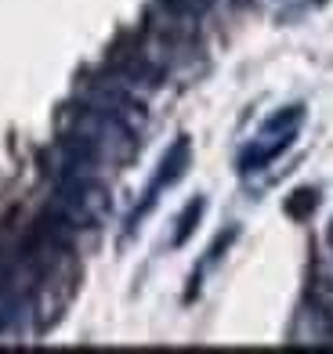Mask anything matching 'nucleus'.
Here are the masks:
<instances>
[{
  "mask_svg": "<svg viewBox=\"0 0 333 354\" xmlns=\"http://www.w3.org/2000/svg\"><path fill=\"white\" fill-rule=\"evenodd\" d=\"M109 188L98 170L84 167H55V192H51V214L66 224L69 232L98 228L109 217Z\"/></svg>",
  "mask_w": 333,
  "mask_h": 354,
  "instance_id": "2",
  "label": "nucleus"
},
{
  "mask_svg": "<svg viewBox=\"0 0 333 354\" xmlns=\"http://www.w3.org/2000/svg\"><path fill=\"white\" fill-rule=\"evenodd\" d=\"M330 336H333V311L319 300H308L297 315L294 344H330Z\"/></svg>",
  "mask_w": 333,
  "mask_h": 354,
  "instance_id": "5",
  "label": "nucleus"
},
{
  "mask_svg": "<svg viewBox=\"0 0 333 354\" xmlns=\"http://www.w3.org/2000/svg\"><path fill=\"white\" fill-rule=\"evenodd\" d=\"M330 246H333V228H330Z\"/></svg>",
  "mask_w": 333,
  "mask_h": 354,
  "instance_id": "7",
  "label": "nucleus"
},
{
  "mask_svg": "<svg viewBox=\"0 0 333 354\" xmlns=\"http://www.w3.org/2000/svg\"><path fill=\"white\" fill-rule=\"evenodd\" d=\"M188 159H192V141H188V138H178V141H174L170 149L163 152L160 170H156L152 185H149V192H145V199L138 203V210H134V217H131V228H134V221H138L141 214H145L156 199H160V192H163V188H170V185H174V181H178V177L188 170Z\"/></svg>",
  "mask_w": 333,
  "mask_h": 354,
  "instance_id": "4",
  "label": "nucleus"
},
{
  "mask_svg": "<svg viewBox=\"0 0 333 354\" xmlns=\"http://www.w3.org/2000/svg\"><path fill=\"white\" fill-rule=\"evenodd\" d=\"M300 127H305V105H282V109H276L272 116L258 127V134L243 145L240 170L253 174V170H264L268 163H276V159L297 141Z\"/></svg>",
  "mask_w": 333,
  "mask_h": 354,
  "instance_id": "3",
  "label": "nucleus"
},
{
  "mask_svg": "<svg viewBox=\"0 0 333 354\" xmlns=\"http://www.w3.org/2000/svg\"><path fill=\"white\" fill-rule=\"evenodd\" d=\"M62 145L80 156L84 163H91L94 170L102 167H120L127 159H134L138 152V131H131L127 123H120L116 116L102 112L98 105H76L69 116V131L62 138Z\"/></svg>",
  "mask_w": 333,
  "mask_h": 354,
  "instance_id": "1",
  "label": "nucleus"
},
{
  "mask_svg": "<svg viewBox=\"0 0 333 354\" xmlns=\"http://www.w3.org/2000/svg\"><path fill=\"white\" fill-rule=\"evenodd\" d=\"M203 210H207V199L203 196H196L192 203L181 210V217H178V228H174V235H170V243L174 246H181V243H188L192 239V232H196V224L203 221Z\"/></svg>",
  "mask_w": 333,
  "mask_h": 354,
  "instance_id": "6",
  "label": "nucleus"
}]
</instances>
